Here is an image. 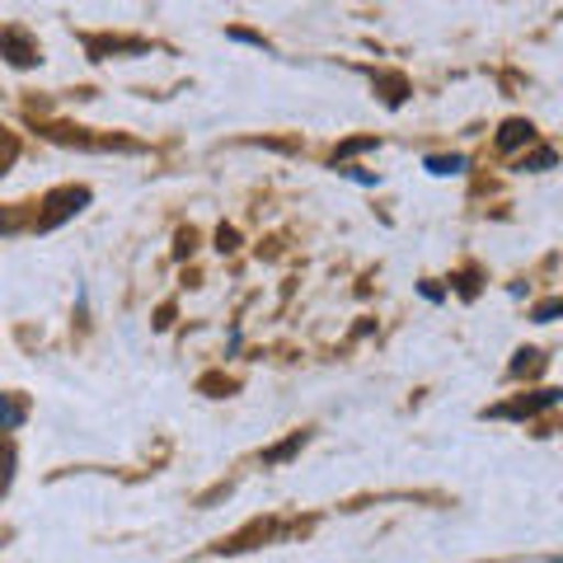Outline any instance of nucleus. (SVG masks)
Here are the masks:
<instances>
[{
	"label": "nucleus",
	"mask_w": 563,
	"mask_h": 563,
	"mask_svg": "<svg viewBox=\"0 0 563 563\" xmlns=\"http://www.w3.org/2000/svg\"><path fill=\"white\" fill-rule=\"evenodd\" d=\"M85 202H90V188H62L47 198V211L38 217V231H52V225H62L70 211H80Z\"/></svg>",
	"instance_id": "obj_1"
},
{
	"label": "nucleus",
	"mask_w": 563,
	"mask_h": 563,
	"mask_svg": "<svg viewBox=\"0 0 563 563\" xmlns=\"http://www.w3.org/2000/svg\"><path fill=\"white\" fill-rule=\"evenodd\" d=\"M0 52H5L14 66H33V62H38V47H33L20 29H5V33H0Z\"/></svg>",
	"instance_id": "obj_2"
},
{
	"label": "nucleus",
	"mask_w": 563,
	"mask_h": 563,
	"mask_svg": "<svg viewBox=\"0 0 563 563\" xmlns=\"http://www.w3.org/2000/svg\"><path fill=\"white\" fill-rule=\"evenodd\" d=\"M536 136V128L526 118H507L503 128H498V151H517V146H526V141Z\"/></svg>",
	"instance_id": "obj_3"
},
{
	"label": "nucleus",
	"mask_w": 563,
	"mask_h": 563,
	"mask_svg": "<svg viewBox=\"0 0 563 563\" xmlns=\"http://www.w3.org/2000/svg\"><path fill=\"white\" fill-rule=\"evenodd\" d=\"M559 404V395L554 390H540V395H531V399H521V404H512V409H503V413H512V418H521V413H536V409H554Z\"/></svg>",
	"instance_id": "obj_4"
},
{
	"label": "nucleus",
	"mask_w": 563,
	"mask_h": 563,
	"mask_svg": "<svg viewBox=\"0 0 563 563\" xmlns=\"http://www.w3.org/2000/svg\"><path fill=\"white\" fill-rule=\"evenodd\" d=\"M301 446H306V432H296L291 442H282V446H273L268 455H263V465H277V461H287V455H291V451H301Z\"/></svg>",
	"instance_id": "obj_5"
},
{
	"label": "nucleus",
	"mask_w": 563,
	"mask_h": 563,
	"mask_svg": "<svg viewBox=\"0 0 563 563\" xmlns=\"http://www.w3.org/2000/svg\"><path fill=\"white\" fill-rule=\"evenodd\" d=\"M20 422H24V404H14V399L0 395V428H20Z\"/></svg>",
	"instance_id": "obj_6"
},
{
	"label": "nucleus",
	"mask_w": 563,
	"mask_h": 563,
	"mask_svg": "<svg viewBox=\"0 0 563 563\" xmlns=\"http://www.w3.org/2000/svg\"><path fill=\"white\" fill-rule=\"evenodd\" d=\"M380 90H385V103H404L409 85H404V76H380Z\"/></svg>",
	"instance_id": "obj_7"
},
{
	"label": "nucleus",
	"mask_w": 563,
	"mask_h": 563,
	"mask_svg": "<svg viewBox=\"0 0 563 563\" xmlns=\"http://www.w3.org/2000/svg\"><path fill=\"white\" fill-rule=\"evenodd\" d=\"M428 169H432V174H461V169H465V161H461V155H432Z\"/></svg>",
	"instance_id": "obj_8"
},
{
	"label": "nucleus",
	"mask_w": 563,
	"mask_h": 563,
	"mask_svg": "<svg viewBox=\"0 0 563 563\" xmlns=\"http://www.w3.org/2000/svg\"><path fill=\"white\" fill-rule=\"evenodd\" d=\"M512 372H517V376H531V372H540V352H531V347H526V352H517Z\"/></svg>",
	"instance_id": "obj_9"
},
{
	"label": "nucleus",
	"mask_w": 563,
	"mask_h": 563,
	"mask_svg": "<svg viewBox=\"0 0 563 563\" xmlns=\"http://www.w3.org/2000/svg\"><path fill=\"white\" fill-rule=\"evenodd\" d=\"M372 146H376L372 136H362V141H347V146H339V155H333V165H339L343 155H357V151H372Z\"/></svg>",
	"instance_id": "obj_10"
},
{
	"label": "nucleus",
	"mask_w": 563,
	"mask_h": 563,
	"mask_svg": "<svg viewBox=\"0 0 563 563\" xmlns=\"http://www.w3.org/2000/svg\"><path fill=\"white\" fill-rule=\"evenodd\" d=\"M554 165V151H536L531 161H521V169H550Z\"/></svg>",
	"instance_id": "obj_11"
},
{
	"label": "nucleus",
	"mask_w": 563,
	"mask_h": 563,
	"mask_svg": "<svg viewBox=\"0 0 563 563\" xmlns=\"http://www.w3.org/2000/svg\"><path fill=\"white\" fill-rule=\"evenodd\" d=\"M559 310H563V301H544V306H536V320H540V324H550Z\"/></svg>",
	"instance_id": "obj_12"
},
{
	"label": "nucleus",
	"mask_w": 563,
	"mask_h": 563,
	"mask_svg": "<svg viewBox=\"0 0 563 563\" xmlns=\"http://www.w3.org/2000/svg\"><path fill=\"white\" fill-rule=\"evenodd\" d=\"M10 461H14V455H10V446H0V484L10 479Z\"/></svg>",
	"instance_id": "obj_13"
}]
</instances>
